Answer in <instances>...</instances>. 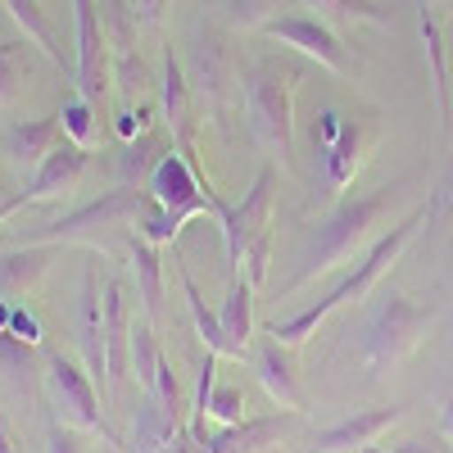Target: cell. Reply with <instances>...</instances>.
I'll use <instances>...</instances> for the list:
<instances>
[{"mask_svg":"<svg viewBox=\"0 0 453 453\" xmlns=\"http://www.w3.org/2000/svg\"><path fill=\"white\" fill-rule=\"evenodd\" d=\"M422 222H426V204H418V209H412L403 222H395L386 236H376V241H372V250L354 263V273L340 277V281H335V286L318 299V304L299 309L295 318L273 322V326H268V335H277L286 349H295V345H304L309 335H318V326H322L335 309H345V304H358V299H367V295L376 290V281H381V277L395 268V263H399L403 245H408L412 236H418V226H422Z\"/></svg>","mask_w":453,"mask_h":453,"instance_id":"obj_1","label":"cell"},{"mask_svg":"<svg viewBox=\"0 0 453 453\" xmlns=\"http://www.w3.org/2000/svg\"><path fill=\"white\" fill-rule=\"evenodd\" d=\"M395 196H399V181H395V186H381V191L340 200V204L318 222V232L309 236L304 254H299V268L290 273V281L281 286V295H290V290H299V286H309L313 277H322V273L340 268V263H349L354 254L372 250L367 241L376 236L381 218L390 213Z\"/></svg>","mask_w":453,"mask_h":453,"instance_id":"obj_2","label":"cell"},{"mask_svg":"<svg viewBox=\"0 0 453 453\" xmlns=\"http://www.w3.org/2000/svg\"><path fill=\"white\" fill-rule=\"evenodd\" d=\"M145 209V191L136 186H113V191L96 196L91 204L73 209L46 226H27V232L14 236V245H113V236L136 232Z\"/></svg>","mask_w":453,"mask_h":453,"instance_id":"obj_3","label":"cell"},{"mask_svg":"<svg viewBox=\"0 0 453 453\" xmlns=\"http://www.w3.org/2000/svg\"><path fill=\"white\" fill-rule=\"evenodd\" d=\"M245 113L254 141L286 164L295 150V73H281V64L273 59H258L245 73Z\"/></svg>","mask_w":453,"mask_h":453,"instance_id":"obj_4","label":"cell"},{"mask_svg":"<svg viewBox=\"0 0 453 453\" xmlns=\"http://www.w3.org/2000/svg\"><path fill=\"white\" fill-rule=\"evenodd\" d=\"M426 326H431V309L412 304V299L399 295V290L381 295L372 304L367 326H363V363H367V372H386V367L403 363L422 345Z\"/></svg>","mask_w":453,"mask_h":453,"instance_id":"obj_5","label":"cell"},{"mask_svg":"<svg viewBox=\"0 0 453 453\" xmlns=\"http://www.w3.org/2000/svg\"><path fill=\"white\" fill-rule=\"evenodd\" d=\"M145 191H150V200H159L181 226L191 218H200V213H213V218L226 213V204L218 200V191L200 173V164L186 159L181 150H164L159 164L150 168V177H145Z\"/></svg>","mask_w":453,"mask_h":453,"instance_id":"obj_6","label":"cell"},{"mask_svg":"<svg viewBox=\"0 0 453 453\" xmlns=\"http://www.w3.org/2000/svg\"><path fill=\"white\" fill-rule=\"evenodd\" d=\"M46 390H50L59 418H64L68 426L91 431V435H100L104 444H123V435L113 431L109 418H104V395L96 390V381L87 376V367H78V363H73L68 354H59V349L46 354Z\"/></svg>","mask_w":453,"mask_h":453,"instance_id":"obj_7","label":"cell"},{"mask_svg":"<svg viewBox=\"0 0 453 453\" xmlns=\"http://www.w3.org/2000/svg\"><path fill=\"white\" fill-rule=\"evenodd\" d=\"M273 209H277V168H273V164H263L258 177H254V186L245 191V200L232 204V209L218 218L232 273H241V258H245L250 241H258L263 232H273Z\"/></svg>","mask_w":453,"mask_h":453,"instance_id":"obj_8","label":"cell"},{"mask_svg":"<svg viewBox=\"0 0 453 453\" xmlns=\"http://www.w3.org/2000/svg\"><path fill=\"white\" fill-rule=\"evenodd\" d=\"M73 10H78V96L100 109L113 78V50H109L96 0H73Z\"/></svg>","mask_w":453,"mask_h":453,"instance_id":"obj_9","label":"cell"},{"mask_svg":"<svg viewBox=\"0 0 453 453\" xmlns=\"http://www.w3.org/2000/svg\"><path fill=\"white\" fill-rule=\"evenodd\" d=\"M263 32H268L273 42L295 46L299 55L318 59V64L331 68V73H349V59H345L340 36H335L322 19H313V14H281V19H268V23H263Z\"/></svg>","mask_w":453,"mask_h":453,"instance_id":"obj_10","label":"cell"},{"mask_svg":"<svg viewBox=\"0 0 453 453\" xmlns=\"http://www.w3.org/2000/svg\"><path fill=\"white\" fill-rule=\"evenodd\" d=\"M403 418H408L403 403L363 408V412H354V418H345V422H335V426L318 431V435L309 440V453H363L367 444H376V440H381L395 422H403Z\"/></svg>","mask_w":453,"mask_h":453,"instance_id":"obj_11","label":"cell"},{"mask_svg":"<svg viewBox=\"0 0 453 453\" xmlns=\"http://www.w3.org/2000/svg\"><path fill=\"white\" fill-rule=\"evenodd\" d=\"M78 345H82L87 376L96 381V390H100V395H109V363H104V299H100V277H96V268H87V277H82Z\"/></svg>","mask_w":453,"mask_h":453,"instance_id":"obj_12","label":"cell"},{"mask_svg":"<svg viewBox=\"0 0 453 453\" xmlns=\"http://www.w3.org/2000/svg\"><path fill=\"white\" fill-rule=\"evenodd\" d=\"M42 381H46V363L36 367V345H23L10 326H0V390L19 408H27Z\"/></svg>","mask_w":453,"mask_h":453,"instance_id":"obj_13","label":"cell"},{"mask_svg":"<svg viewBox=\"0 0 453 453\" xmlns=\"http://www.w3.org/2000/svg\"><path fill=\"white\" fill-rule=\"evenodd\" d=\"M87 164H91V150L64 136V141L50 150V155H46V164L32 173V181H27V196H32L36 204H46V200H59V196H68L73 186H78V177L87 173Z\"/></svg>","mask_w":453,"mask_h":453,"instance_id":"obj_14","label":"cell"},{"mask_svg":"<svg viewBox=\"0 0 453 453\" xmlns=\"http://www.w3.org/2000/svg\"><path fill=\"white\" fill-rule=\"evenodd\" d=\"M295 426V412H277V418H245L236 426L209 431V440L196 444V453H263L268 444H281V435Z\"/></svg>","mask_w":453,"mask_h":453,"instance_id":"obj_15","label":"cell"},{"mask_svg":"<svg viewBox=\"0 0 453 453\" xmlns=\"http://www.w3.org/2000/svg\"><path fill=\"white\" fill-rule=\"evenodd\" d=\"M104 363H109V386L127 381L132 372V309L119 281L104 286Z\"/></svg>","mask_w":453,"mask_h":453,"instance_id":"obj_16","label":"cell"},{"mask_svg":"<svg viewBox=\"0 0 453 453\" xmlns=\"http://www.w3.org/2000/svg\"><path fill=\"white\" fill-rule=\"evenodd\" d=\"M254 372H258V386L268 390L273 403H281L286 412L304 408V395H299V381H295V363H290V354H286V345H281L277 335H263L258 340Z\"/></svg>","mask_w":453,"mask_h":453,"instance_id":"obj_17","label":"cell"},{"mask_svg":"<svg viewBox=\"0 0 453 453\" xmlns=\"http://www.w3.org/2000/svg\"><path fill=\"white\" fill-rule=\"evenodd\" d=\"M59 141H64L59 113H55V119H23V123H10V127H5V155H10L14 168L36 173Z\"/></svg>","mask_w":453,"mask_h":453,"instance_id":"obj_18","label":"cell"},{"mask_svg":"<svg viewBox=\"0 0 453 453\" xmlns=\"http://www.w3.org/2000/svg\"><path fill=\"white\" fill-rule=\"evenodd\" d=\"M164 119H168V132H173V145L181 150L186 159H196V123H191V82L168 46L164 55Z\"/></svg>","mask_w":453,"mask_h":453,"instance_id":"obj_19","label":"cell"},{"mask_svg":"<svg viewBox=\"0 0 453 453\" xmlns=\"http://www.w3.org/2000/svg\"><path fill=\"white\" fill-rule=\"evenodd\" d=\"M59 245H10L0 254V299H19L50 273Z\"/></svg>","mask_w":453,"mask_h":453,"instance_id":"obj_20","label":"cell"},{"mask_svg":"<svg viewBox=\"0 0 453 453\" xmlns=\"http://www.w3.org/2000/svg\"><path fill=\"white\" fill-rule=\"evenodd\" d=\"M367 150H372V132L363 123H345V127H340V136L322 150V173H326L331 191H345V186L358 177Z\"/></svg>","mask_w":453,"mask_h":453,"instance_id":"obj_21","label":"cell"},{"mask_svg":"<svg viewBox=\"0 0 453 453\" xmlns=\"http://www.w3.org/2000/svg\"><path fill=\"white\" fill-rule=\"evenodd\" d=\"M181 426H186V418H173L155 395H145L132 418V453H168L173 440L181 435Z\"/></svg>","mask_w":453,"mask_h":453,"instance_id":"obj_22","label":"cell"},{"mask_svg":"<svg viewBox=\"0 0 453 453\" xmlns=\"http://www.w3.org/2000/svg\"><path fill=\"white\" fill-rule=\"evenodd\" d=\"M218 322H222L226 345H232V358H245L250 354V340H254V286L245 277H232L226 299H222V309H218Z\"/></svg>","mask_w":453,"mask_h":453,"instance_id":"obj_23","label":"cell"},{"mask_svg":"<svg viewBox=\"0 0 453 453\" xmlns=\"http://www.w3.org/2000/svg\"><path fill=\"white\" fill-rule=\"evenodd\" d=\"M173 263H177V281H181V295H186V313H191V322H196V331H200V340H204V349L218 354V358H232V345H226V335H222V322H218V313L209 309L204 290L196 286V277H191V268H186L181 250H173Z\"/></svg>","mask_w":453,"mask_h":453,"instance_id":"obj_24","label":"cell"},{"mask_svg":"<svg viewBox=\"0 0 453 453\" xmlns=\"http://www.w3.org/2000/svg\"><path fill=\"white\" fill-rule=\"evenodd\" d=\"M127 250H132V273H136V290H141V309H145L150 322H155L164 313V263H159V245L132 232Z\"/></svg>","mask_w":453,"mask_h":453,"instance_id":"obj_25","label":"cell"},{"mask_svg":"<svg viewBox=\"0 0 453 453\" xmlns=\"http://www.w3.org/2000/svg\"><path fill=\"white\" fill-rule=\"evenodd\" d=\"M418 23H422V42L431 59V78H435V119L440 132H449V64H444V32H440V10L418 0Z\"/></svg>","mask_w":453,"mask_h":453,"instance_id":"obj_26","label":"cell"},{"mask_svg":"<svg viewBox=\"0 0 453 453\" xmlns=\"http://www.w3.org/2000/svg\"><path fill=\"white\" fill-rule=\"evenodd\" d=\"M5 10H10V19L27 32V42L42 50L55 68H64V50H59V32H55V23L46 19V10H42V0H5Z\"/></svg>","mask_w":453,"mask_h":453,"instance_id":"obj_27","label":"cell"},{"mask_svg":"<svg viewBox=\"0 0 453 453\" xmlns=\"http://www.w3.org/2000/svg\"><path fill=\"white\" fill-rule=\"evenodd\" d=\"M164 367V349H159V335L150 326V318H132V376L141 395L155 390V376Z\"/></svg>","mask_w":453,"mask_h":453,"instance_id":"obj_28","label":"cell"},{"mask_svg":"<svg viewBox=\"0 0 453 453\" xmlns=\"http://www.w3.org/2000/svg\"><path fill=\"white\" fill-rule=\"evenodd\" d=\"M59 127H64L68 141L96 150V145H100V109H96L91 100H82V96H68L64 109H59Z\"/></svg>","mask_w":453,"mask_h":453,"instance_id":"obj_29","label":"cell"},{"mask_svg":"<svg viewBox=\"0 0 453 453\" xmlns=\"http://www.w3.org/2000/svg\"><path fill=\"white\" fill-rule=\"evenodd\" d=\"M27 87V42H0V104H14Z\"/></svg>","mask_w":453,"mask_h":453,"instance_id":"obj_30","label":"cell"},{"mask_svg":"<svg viewBox=\"0 0 453 453\" xmlns=\"http://www.w3.org/2000/svg\"><path fill=\"white\" fill-rule=\"evenodd\" d=\"M155 150H159L155 132H141L136 141H127V145H123V155H119V177H123V186H132V181L150 177V168L159 164Z\"/></svg>","mask_w":453,"mask_h":453,"instance_id":"obj_31","label":"cell"},{"mask_svg":"<svg viewBox=\"0 0 453 453\" xmlns=\"http://www.w3.org/2000/svg\"><path fill=\"white\" fill-rule=\"evenodd\" d=\"M318 14H331V19H354V23H386L390 14L376 5V0H309Z\"/></svg>","mask_w":453,"mask_h":453,"instance_id":"obj_32","label":"cell"},{"mask_svg":"<svg viewBox=\"0 0 453 453\" xmlns=\"http://www.w3.org/2000/svg\"><path fill=\"white\" fill-rule=\"evenodd\" d=\"M209 422H218V426L245 422V390L241 386H213L209 390Z\"/></svg>","mask_w":453,"mask_h":453,"instance_id":"obj_33","label":"cell"},{"mask_svg":"<svg viewBox=\"0 0 453 453\" xmlns=\"http://www.w3.org/2000/svg\"><path fill=\"white\" fill-rule=\"evenodd\" d=\"M113 78H119V91L123 100H136L141 87L150 82V73H145V59L127 46V50H113Z\"/></svg>","mask_w":453,"mask_h":453,"instance_id":"obj_34","label":"cell"},{"mask_svg":"<svg viewBox=\"0 0 453 453\" xmlns=\"http://www.w3.org/2000/svg\"><path fill=\"white\" fill-rule=\"evenodd\" d=\"M268 254H273V232H263L258 241H250V250L241 258V273H232V277H245L250 286H263L268 281Z\"/></svg>","mask_w":453,"mask_h":453,"instance_id":"obj_35","label":"cell"},{"mask_svg":"<svg viewBox=\"0 0 453 453\" xmlns=\"http://www.w3.org/2000/svg\"><path fill=\"white\" fill-rule=\"evenodd\" d=\"M46 453H87V440L78 426H68V422H55L50 435H46Z\"/></svg>","mask_w":453,"mask_h":453,"instance_id":"obj_36","label":"cell"},{"mask_svg":"<svg viewBox=\"0 0 453 453\" xmlns=\"http://www.w3.org/2000/svg\"><path fill=\"white\" fill-rule=\"evenodd\" d=\"M10 331L23 340V345H36V340H42V322H36V313H32V309H23V304H14Z\"/></svg>","mask_w":453,"mask_h":453,"instance_id":"obj_37","label":"cell"},{"mask_svg":"<svg viewBox=\"0 0 453 453\" xmlns=\"http://www.w3.org/2000/svg\"><path fill=\"white\" fill-rule=\"evenodd\" d=\"M340 127H345V119H340L335 109H322V113H318V127H313V141H318V145L326 150V145H331V141L340 136Z\"/></svg>","mask_w":453,"mask_h":453,"instance_id":"obj_38","label":"cell"},{"mask_svg":"<svg viewBox=\"0 0 453 453\" xmlns=\"http://www.w3.org/2000/svg\"><path fill=\"white\" fill-rule=\"evenodd\" d=\"M395 453H449L440 440H426V435H418V440H403V444H395Z\"/></svg>","mask_w":453,"mask_h":453,"instance_id":"obj_39","label":"cell"},{"mask_svg":"<svg viewBox=\"0 0 453 453\" xmlns=\"http://www.w3.org/2000/svg\"><path fill=\"white\" fill-rule=\"evenodd\" d=\"M32 204H36V200H32L27 191H19V196H10V200H0V222H10L19 209H32Z\"/></svg>","mask_w":453,"mask_h":453,"instance_id":"obj_40","label":"cell"},{"mask_svg":"<svg viewBox=\"0 0 453 453\" xmlns=\"http://www.w3.org/2000/svg\"><path fill=\"white\" fill-rule=\"evenodd\" d=\"M136 10H141V19H145V23H164L168 0H136Z\"/></svg>","mask_w":453,"mask_h":453,"instance_id":"obj_41","label":"cell"},{"mask_svg":"<svg viewBox=\"0 0 453 453\" xmlns=\"http://www.w3.org/2000/svg\"><path fill=\"white\" fill-rule=\"evenodd\" d=\"M0 453H19V435H14V426L5 418V408H0Z\"/></svg>","mask_w":453,"mask_h":453,"instance_id":"obj_42","label":"cell"},{"mask_svg":"<svg viewBox=\"0 0 453 453\" xmlns=\"http://www.w3.org/2000/svg\"><path fill=\"white\" fill-rule=\"evenodd\" d=\"M168 453H196V440H191V426H181V435L173 440V449Z\"/></svg>","mask_w":453,"mask_h":453,"instance_id":"obj_43","label":"cell"},{"mask_svg":"<svg viewBox=\"0 0 453 453\" xmlns=\"http://www.w3.org/2000/svg\"><path fill=\"white\" fill-rule=\"evenodd\" d=\"M440 418H444V435H449V444H453V395L444 399V412H440Z\"/></svg>","mask_w":453,"mask_h":453,"instance_id":"obj_44","label":"cell"},{"mask_svg":"<svg viewBox=\"0 0 453 453\" xmlns=\"http://www.w3.org/2000/svg\"><path fill=\"white\" fill-rule=\"evenodd\" d=\"M363 453H395V449H381V444H367Z\"/></svg>","mask_w":453,"mask_h":453,"instance_id":"obj_45","label":"cell"},{"mask_svg":"<svg viewBox=\"0 0 453 453\" xmlns=\"http://www.w3.org/2000/svg\"><path fill=\"white\" fill-rule=\"evenodd\" d=\"M426 5H435V10H440V5H449V0H426Z\"/></svg>","mask_w":453,"mask_h":453,"instance_id":"obj_46","label":"cell"}]
</instances>
